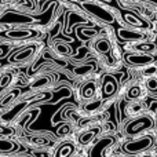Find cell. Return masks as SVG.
<instances>
[{"label":"cell","mask_w":157,"mask_h":157,"mask_svg":"<svg viewBox=\"0 0 157 157\" xmlns=\"http://www.w3.org/2000/svg\"><path fill=\"white\" fill-rule=\"evenodd\" d=\"M152 142H153L152 136H144V138H141L139 141H134V142H130V144H125L124 150L128 153L144 152V150H146L147 147L152 145Z\"/></svg>","instance_id":"cell-1"},{"label":"cell","mask_w":157,"mask_h":157,"mask_svg":"<svg viewBox=\"0 0 157 157\" xmlns=\"http://www.w3.org/2000/svg\"><path fill=\"white\" fill-rule=\"evenodd\" d=\"M84 7H86L90 13H92L94 15H97L98 18L103 19L105 22H113V17H112V14H109L108 11H105L103 8L98 7V6H92V4H86Z\"/></svg>","instance_id":"cell-2"},{"label":"cell","mask_w":157,"mask_h":157,"mask_svg":"<svg viewBox=\"0 0 157 157\" xmlns=\"http://www.w3.org/2000/svg\"><path fill=\"white\" fill-rule=\"evenodd\" d=\"M125 59L130 63H134V65H146V63H150L153 61V58L150 55H125Z\"/></svg>","instance_id":"cell-3"},{"label":"cell","mask_w":157,"mask_h":157,"mask_svg":"<svg viewBox=\"0 0 157 157\" xmlns=\"http://www.w3.org/2000/svg\"><path fill=\"white\" fill-rule=\"evenodd\" d=\"M147 125H150V120H147V119H141L139 121L131 123V124L127 127V132L135 134V132H138V131H141V130H144V128H146Z\"/></svg>","instance_id":"cell-4"},{"label":"cell","mask_w":157,"mask_h":157,"mask_svg":"<svg viewBox=\"0 0 157 157\" xmlns=\"http://www.w3.org/2000/svg\"><path fill=\"white\" fill-rule=\"evenodd\" d=\"M15 149H18V145L15 142L6 138H0V152L2 153H10V152H14Z\"/></svg>","instance_id":"cell-5"},{"label":"cell","mask_w":157,"mask_h":157,"mask_svg":"<svg viewBox=\"0 0 157 157\" xmlns=\"http://www.w3.org/2000/svg\"><path fill=\"white\" fill-rule=\"evenodd\" d=\"M119 35L121 39H125V40H136V39H141L142 35L141 33H135V32H130V30H124L120 29Z\"/></svg>","instance_id":"cell-6"},{"label":"cell","mask_w":157,"mask_h":157,"mask_svg":"<svg viewBox=\"0 0 157 157\" xmlns=\"http://www.w3.org/2000/svg\"><path fill=\"white\" fill-rule=\"evenodd\" d=\"M95 48H97L99 52L106 54V52H109V50H110V43H109V40H106V39H101V40L97 41Z\"/></svg>","instance_id":"cell-7"},{"label":"cell","mask_w":157,"mask_h":157,"mask_svg":"<svg viewBox=\"0 0 157 157\" xmlns=\"http://www.w3.org/2000/svg\"><path fill=\"white\" fill-rule=\"evenodd\" d=\"M32 35V32L29 30H13V32H8L7 36L11 39H25V37H29Z\"/></svg>","instance_id":"cell-8"},{"label":"cell","mask_w":157,"mask_h":157,"mask_svg":"<svg viewBox=\"0 0 157 157\" xmlns=\"http://www.w3.org/2000/svg\"><path fill=\"white\" fill-rule=\"evenodd\" d=\"M32 52H33V48H32V47H29V48H25L24 51H21L19 54H15V55H14L13 61H14V62H21V61H25L30 54H32Z\"/></svg>","instance_id":"cell-9"},{"label":"cell","mask_w":157,"mask_h":157,"mask_svg":"<svg viewBox=\"0 0 157 157\" xmlns=\"http://www.w3.org/2000/svg\"><path fill=\"white\" fill-rule=\"evenodd\" d=\"M73 149H75L73 145H71V144L63 145V146H61V147H59V150H58L57 157H68L72 152H73Z\"/></svg>","instance_id":"cell-10"},{"label":"cell","mask_w":157,"mask_h":157,"mask_svg":"<svg viewBox=\"0 0 157 157\" xmlns=\"http://www.w3.org/2000/svg\"><path fill=\"white\" fill-rule=\"evenodd\" d=\"M94 94H95V86L92 83L86 84V86L83 87V90H81V95H83L84 98H90Z\"/></svg>","instance_id":"cell-11"},{"label":"cell","mask_w":157,"mask_h":157,"mask_svg":"<svg viewBox=\"0 0 157 157\" xmlns=\"http://www.w3.org/2000/svg\"><path fill=\"white\" fill-rule=\"evenodd\" d=\"M92 138H94V131H90V132L81 134L80 138H78V141H80V144H88Z\"/></svg>","instance_id":"cell-12"},{"label":"cell","mask_w":157,"mask_h":157,"mask_svg":"<svg viewBox=\"0 0 157 157\" xmlns=\"http://www.w3.org/2000/svg\"><path fill=\"white\" fill-rule=\"evenodd\" d=\"M10 83H11V75H8V73L3 75L2 78H0V90L6 88V87H7Z\"/></svg>","instance_id":"cell-13"},{"label":"cell","mask_w":157,"mask_h":157,"mask_svg":"<svg viewBox=\"0 0 157 157\" xmlns=\"http://www.w3.org/2000/svg\"><path fill=\"white\" fill-rule=\"evenodd\" d=\"M124 18H125V21H128V22H130V24H132V25H141V26H142V25H144V24H142V22H141V19L135 18V17H134V15H131V14H125V15H124Z\"/></svg>","instance_id":"cell-14"},{"label":"cell","mask_w":157,"mask_h":157,"mask_svg":"<svg viewBox=\"0 0 157 157\" xmlns=\"http://www.w3.org/2000/svg\"><path fill=\"white\" fill-rule=\"evenodd\" d=\"M139 95H141V90H139V87H132V88L128 91V98H130V99L138 98Z\"/></svg>","instance_id":"cell-15"},{"label":"cell","mask_w":157,"mask_h":157,"mask_svg":"<svg viewBox=\"0 0 157 157\" xmlns=\"http://www.w3.org/2000/svg\"><path fill=\"white\" fill-rule=\"evenodd\" d=\"M91 69H92L91 65H87V66H81V68H76L75 72H76L77 75H86V73H88Z\"/></svg>","instance_id":"cell-16"},{"label":"cell","mask_w":157,"mask_h":157,"mask_svg":"<svg viewBox=\"0 0 157 157\" xmlns=\"http://www.w3.org/2000/svg\"><path fill=\"white\" fill-rule=\"evenodd\" d=\"M146 86H147V88H149L150 91H156L157 90V80L156 78H149L147 83H146Z\"/></svg>","instance_id":"cell-17"},{"label":"cell","mask_w":157,"mask_h":157,"mask_svg":"<svg viewBox=\"0 0 157 157\" xmlns=\"http://www.w3.org/2000/svg\"><path fill=\"white\" fill-rule=\"evenodd\" d=\"M48 78H47V77H44V78H40V80H37V81H35V84H33V86L32 87H35V88H36V87H41V86H46V84L47 83H48Z\"/></svg>","instance_id":"cell-18"},{"label":"cell","mask_w":157,"mask_h":157,"mask_svg":"<svg viewBox=\"0 0 157 157\" xmlns=\"http://www.w3.org/2000/svg\"><path fill=\"white\" fill-rule=\"evenodd\" d=\"M138 48L142 50V51H153V50H155V44H142Z\"/></svg>","instance_id":"cell-19"},{"label":"cell","mask_w":157,"mask_h":157,"mask_svg":"<svg viewBox=\"0 0 157 157\" xmlns=\"http://www.w3.org/2000/svg\"><path fill=\"white\" fill-rule=\"evenodd\" d=\"M58 51L62 52V54H68V52H69V48H68V47L61 46V44H59V46H58Z\"/></svg>","instance_id":"cell-20"},{"label":"cell","mask_w":157,"mask_h":157,"mask_svg":"<svg viewBox=\"0 0 157 157\" xmlns=\"http://www.w3.org/2000/svg\"><path fill=\"white\" fill-rule=\"evenodd\" d=\"M99 102H95V103H90V106H87V110H92V109H97Z\"/></svg>","instance_id":"cell-21"},{"label":"cell","mask_w":157,"mask_h":157,"mask_svg":"<svg viewBox=\"0 0 157 157\" xmlns=\"http://www.w3.org/2000/svg\"><path fill=\"white\" fill-rule=\"evenodd\" d=\"M156 72V68H150V69H146V71H145V73L146 75H153Z\"/></svg>","instance_id":"cell-22"},{"label":"cell","mask_w":157,"mask_h":157,"mask_svg":"<svg viewBox=\"0 0 157 157\" xmlns=\"http://www.w3.org/2000/svg\"><path fill=\"white\" fill-rule=\"evenodd\" d=\"M102 2H108V3H109V2H110V0H102Z\"/></svg>","instance_id":"cell-23"}]
</instances>
